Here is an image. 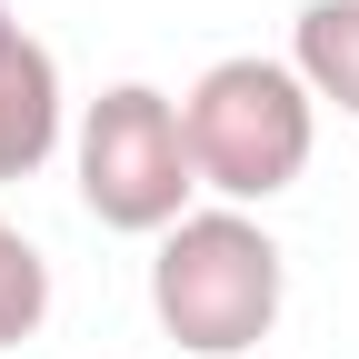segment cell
<instances>
[{
    "label": "cell",
    "mask_w": 359,
    "mask_h": 359,
    "mask_svg": "<svg viewBox=\"0 0 359 359\" xmlns=\"http://www.w3.org/2000/svg\"><path fill=\"white\" fill-rule=\"evenodd\" d=\"M60 150V60L11 20L0 30V190Z\"/></svg>",
    "instance_id": "4"
},
{
    "label": "cell",
    "mask_w": 359,
    "mask_h": 359,
    "mask_svg": "<svg viewBox=\"0 0 359 359\" xmlns=\"http://www.w3.org/2000/svg\"><path fill=\"white\" fill-rule=\"evenodd\" d=\"M290 259L250 210H180L150 250V320L190 359H240L280 330Z\"/></svg>",
    "instance_id": "1"
},
{
    "label": "cell",
    "mask_w": 359,
    "mask_h": 359,
    "mask_svg": "<svg viewBox=\"0 0 359 359\" xmlns=\"http://www.w3.org/2000/svg\"><path fill=\"white\" fill-rule=\"evenodd\" d=\"M40 320H50V259L0 219V349H20Z\"/></svg>",
    "instance_id": "6"
},
{
    "label": "cell",
    "mask_w": 359,
    "mask_h": 359,
    "mask_svg": "<svg viewBox=\"0 0 359 359\" xmlns=\"http://www.w3.org/2000/svg\"><path fill=\"white\" fill-rule=\"evenodd\" d=\"M80 210L100 230H130V240H160L180 210H190L200 170H190V130H180V100L150 80H110L100 100L80 110Z\"/></svg>",
    "instance_id": "3"
},
{
    "label": "cell",
    "mask_w": 359,
    "mask_h": 359,
    "mask_svg": "<svg viewBox=\"0 0 359 359\" xmlns=\"http://www.w3.org/2000/svg\"><path fill=\"white\" fill-rule=\"evenodd\" d=\"M290 70L309 80V100L359 120V0H309L290 20Z\"/></svg>",
    "instance_id": "5"
},
{
    "label": "cell",
    "mask_w": 359,
    "mask_h": 359,
    "mask_svg": "<svg viewBox=\"0 0 359 359\" xmlns=\"http://www.w3.org/2000/svg\"><path fill=\"white\" fill-rule=\"evenodd\" d=\"M0 30H11V0H0Z\"/></svg>",
    "instance_id": "7"
},
{
    "label": "cell",
    "mask_w": 359,
    "mask_h": 359,
    "mask_svg": "<svg viewBox=\"0 0 359 359\" xmlns=\"http://www.w3.org/2000/svg\"><path fill=\"white\" fill-rule=\"evenodd\" d=\"M180 130H190L200 190H219L230 210H259V200H280L309 170V150H320V100H309V80L290 60L240 50V60H210L190 80Z\"/></svg>",
    "instance_id": "2"
}]
</instances>
